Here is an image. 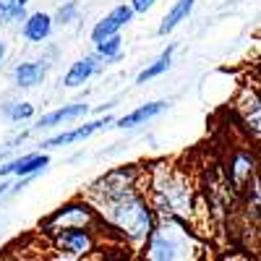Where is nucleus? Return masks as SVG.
Returning a JSON list of instances; mask_svg holds the SVG:
<instances>
[{
  "instance_id": "1",
  "label": "nucleus",
  "mask_w": 261,
  "mask_h": 261,
  "mask_svg": "<svg viewBox=\"0 0 261 261\" xmlns=\"http://www.w3.org/2000/svg\"><path fill=\"white\" fill-rule=\"evenodd\" d=\"M84 199L92 201V206L97 209L107 232L120 238L130 248L141 251L157 225V214L151 209L146 193L139 188V183L123 186L115 191H105V193H94V196H84Z\"/></svg>"
},
{
  "instance_id": "2",
  "label": "nucleus",
  "mask_w": 261,
  "mask_h": 261,
  "mask_svg": "<svg viewBox=\"0 0 261 261\" xmlns=\"http://www.w3.org/2000/svg\"><path fill=\"white\" fill-rule=\"evenodd\" d=\"M146 183L149 188H144V193H149V204L157 217H183V220H188V214L193 212V188L183 172L172 170L170 165L157 167L151 170Z\"/></svg>"
},
{
  "instance_id": "3",
  "label": "nucleus",
  "mask_w": 261,
  "mask_h": 261,
  "mask_svg": "<svg viewBox=\"0 0 261 261\" xmlns=\"http://www.w3.org/2000/svg\"><path fill=\"white\" fill-rule=\"evenodd\" d=\"M141 251L154 261H178L193 256L191 251H196V238L183 217H157V225Z\"/></svg>"
},
{
  "instance_id": "4",
  "label": "nucleus",
  "mask_w": 261,
  "mask_h": 261,
  "mask_svg": "<svg viewBox=\"0 0 261 261\" xmlns=\"http://www.w3.org/2000/svg\"><path fill=\"white\" fill-rule=\"evenodd\" d=\"M105 227H86V225H71L58 227L50 235L53 248L60 251L63 258H89L94 251H99V232Z\"/></svg>"
},
{
  "instance_id": "5",
  "label": "nucleus",
  "mask_w": 261,
  "mask_h": 261,
  "mask_svg": "<svg viewBox=\"0 0 261 261\" xmlns=\"http://www.w3.org/2000/svg\"><path fill=\"white\" fill-rule=\"evenodd\" d=\"M71 225H86V227H105L102 220H99V214L97 209L92 206L89 199H71V201H65L63 206H58L45 222L39 225L42 232H53L58 227H71Z\"/></svg>"
},
{
  "instance_id": "6",
  "label": "nucleus",
  "mask_w": 261,
  "mask_h": 261,
  "mask_svg": "<svg viewBox=\"0 0 261 261\" xmlns=\"http://www.w3.org/2000/svg\"><path fill=\"white\" fill-rule=\"evenodd\" d=\"M50 165V157L45 151H32V154H24L18 160H11L6 165H0V178H8V175H16V178H32L37 172H42Z\"/></svg>"
},
{
  "instance_id": "7",
  "label": "nucleus",
  "mask_w": 261,
  "mask_h": 261,
  "mask_svg": "<svg viewBox=\"0 0 261 261\" xmlns=\"http://www.w3.org/2000/svg\"><path fill=\"white\" fill-rule=\"evenodd\" d=\"M251 178H256V154L251 149H238L227 162V180L235 188H246Z\"/></svg>"
},
{
  "instance_id": "8",
  "label": "nucleus",
  "mask_w": 261,
  "mask_h": 261,
  "mask_svg": "<svg viewBox=\"0 0 261 261\" xmlns=\"http://www.w3.org/2000/svg\"><path fill=\"white\" fill-rule=\"evenodd\" d=\"M130 21H134V8H130V6H115L105 18H99L97 24H94V29H92V42L97 45L99 39L110 37V34H118L125 24H130Z\"/></svg>"
},
{
  "instance_id": "9",
  "label": "nucleus",
  "mask_w": 261,
  "mask_h": 261,
  "mask_svg": "<svg viewBox=\"0 0 261 261\" xmlns=\"http://www.w3.org/2000/svg\"><path fill=\"white\" fill-rule=\"evenodd\" d=\"M107 125H113V118H99L94 123H86V125H79V128H71V130H63V134L47 139V141H42L39 146L42 149H55V146H71L76 141H84V139H89L92 134H97V130L107 128Z\"/></svg>"
},
{
  "instance_id": "10",
  "label": "nucleus",
  "mask_w": 261,
  "mask_h": 261,
  "mask_svg": "<svg viewBox=\"0 0 261 261\" xmlns=\"http://www.w3.org/2000/svg\"><path fill=\"white\" fill-rule=\"evenodd\" d=\"M86 113H89V105H86V102L63 105V107H58V110H53V113H47V115H42V118L37 120V125H34V128H39V130H45V128H55V125L68 123V120H79V118H84Z\"/></svg>"
},
{
  "instance_id": "11",
  "label": "nucleus",
  "mask_w": 261,
  "mask_h": 261,
  "mask_svg": "<svg viewBox=\"0 0 261 261\" xmlns=\"http://www.w3.org/2000/svg\"><path fill=\"white\" fill-rule=\"evenodd\" d=\"M53 27H55L53 16L37 11V13H32V16H24V29H21V34H24L27 42H34V45H39V42H45V39L53 34Z\"/></svg>"
},
{
  "instance_id": "12",
  "label": "nucleus",
  "mask_w": 261,
  "mask_h": 261,
  "mask_svg": "<svg viewBox=\"0 0 261 261\" xmlns=\"http://www.w3.org/2000/svg\"><path fill=\"white\" fill-rule=\"evenodd\" d=\"M167 110V102H149V105H141V107H136L134 113H128V115H123V118H118V120H113V125L115 128H136V125H144L146 120H151V118H157L160 113H165Z\"/></svg>"
},
{
  "instance_id": "13",
  "label": "nucleus",
  "mask_w": 261,
  "mask_h": 261,
  "mask_svg": "<svg viewBox=\"0 0 261 261\" xmlns=\"http://www.w3.org/2000/svg\"><path fill=\"white\" fill-rule=\"evenodd\" d=\"M47 76V68L42 65L39 60H27V63H18L13 68V81L21 86V89H32V86H39Z\"/></svg>"
},
{
  "instance_id": "14",
  "label": "nucleus",
  "mask_w": 261,
  "mask_h": 261,
  "mask_svg": "<svg viewBox=\"0 0 261 261\" xmlns=\"http://www.w3.org/2000/svg\"><path fill=\"white\" fill-rule=\"evenodd\" d=\"M97 68H99L97 58H79L76 63H71V68H68V73H65L63 84L71 86V89H76V86H81V84L89 81V79L97 73Z\"/></svg>"
},
{
  "instance_id": "15",
  "label": "nucleus",
  "mask_w": 261,
  "mask_h": 261,
  "mask_svg": "<svg viewBox=\"0 0 261 261\" xmlns=\"http://www.w3.org/2000/svg\"><path fill=\"white\" fill-rule=\"evenodd\" d=\"M193 6H196V0H175V6L165 13L162 24H160V29H157L160 37H167L170 32H175V29L180 27V21H186V18L191 16Z\"/></svg>"
},
{
  "instance_id": "16",
  "label": "nucleus",
  "mask_w": 261,
  "mask_h": 261,
  "mask_svg": "<svg viewBox=\"0 0 261 261\" xmlns=\"http://www.w3.org/2000/svg\"><path fill=\"white\" fill-rule=\"evenodd\" d=\"M258 94L256 89H248L243 86V99H238V110L243 113L246 123H251L248 128H253V139H258V115H261V107H258Z\"/></svg>"
},
{
  "instance_id": "17",
  "label": "nucleus",
  "mask_w": 261,
  "mask_h": 261,
  "mask_svg": "<svg viewBox=\"0 0 261 261\" xmlns=\"http://www.w3.org/2000/svg\"><path fill=\"white\" fill-rule=\"evenodd\" d=\"M172 53H175V45H170L154 63L151 65H146V68L136 76V84H146V81H151V79H157V76H162L167 68H170V63H172Z\"/></svg>"
},
{
  "instance_id": "18",
  "label": "nucleus",
  "mask_w": 261,
  "mask_h": 261,
  "mask_svg": "<svg viewBox=\"0 0 261 261\" xmlns=\"http://www.w3.org/2000/svg\"><path fill=\"white\" fill-rule=\"evenodd\" d=\"M123 53V39H120V32L118 34H110L97 42V58L105 60V63H115Z\"/></svg>"
},
{
  "instance_id": "19",
  "label": "nucleus",
  "mask_w": 261,
  "mask_h": 261,
  "mask_svg": "<svg viewBox=\"0 0 261 261\" xmlns=\"http://www.w3.org/2000/svg\"><path fill=\"white\" fill-rule=\"evenodd\" d=\"M29 0H0V24H13L24 21Z\"/></svg>"
},
{
  "instance_id": "20",
  "label": "nucleus",
  "mask_w": 261,
  "mask_h": 261,
  "mask_svg": "<svg viewBox=\"0 0 261 261\" xmlns=\"http://www.w3.org/2000/svg\"><path fill=\"white\" fill-rule=\"evenodd\" d=\"M3 110L11 120H29L34 115V105L32 102H8V105H3Z\"/></svg>"
},
{
  "instance_id": "21",
  "label": "nucleus",
  "mask_w": 261,
  "mask_h": 261,
  "mask_svg": "<svg viewBox=\"0 0 261 261\" xmlns=\"http://www.w3.org/2000/svg\"><path fill=\"white\" fill-rule=\"evenodd\" d=\"M79 16V0H68V3H63L55 13L53 21H58V24H71V21H76Z\"/></svg>"
},
{
  "instance_id": "22",
  "label": "nucleus",
  "mask_w": 261,
  "mask_h": 261,
  "mask_svg": "<svg viewBox=\"0 0 261 261\" xmlns=\"http://www.w3.org/2000/svg\"><path fill=\"white\" fill-rule=\"evenodd\" d=\"M157 0H130V8H134V13H146L154 8Z\"/></svg>"
},
{
  "instance_id": "23",
  "label": "nucleus",
  "mask_w": 261,
  "mask_h": 261,
  "mask_svg": "<svg viewBox=\"0 0 261 261\" xmlns=\"http://www.w3.org/2000/svg\"><path fill=\"white\" fill-rule=\"evenodd\" d=\"M6 53H8V47H6V42L0 39V63H3V58H6Z\"/></svg>"
},
{
  "instance_id": "24",
  "label": "nucleus",
  "mask_w": 261,
  "mask_h": 261,
  "mask_svg": "<svg viewBox=\"0 0 261 261\" xmlns=\"http://www.w3.org/2000/svg\"><path fill=\"white\" fill-rule=\"evenodd\" d=\"M8 188H11V183H0V199H3V196L8 193Z\"/></svg>"
}]
</instances>
